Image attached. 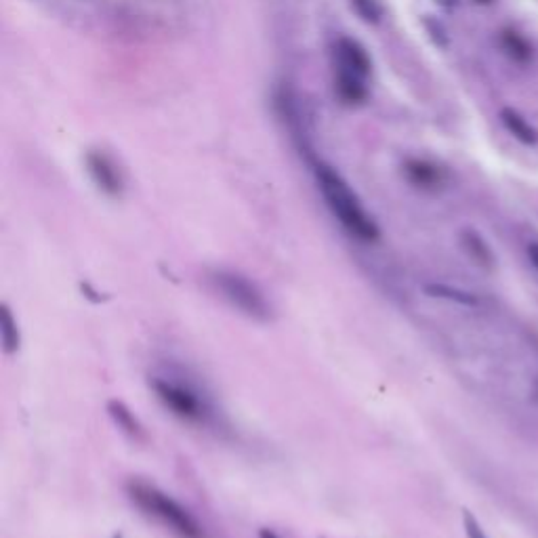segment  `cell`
Wrapping results in <instances>:
<instances>
[{"label": "cell", "mask_w": 538, "mask_h": 538, "mask_svg": "<svg viewBox=\"0 0 538 538\" xmlns=\"http://www.w3.org/2000/svg\"><path fill=\"white\" fill-rule=\"evenodd\" d=\"M316 179L317 188L326 200V206L354 238L362 242H374L379 238L377 223L370 219L366 208L362 206V202L357 200V196L351 192V188L337 171H333L326 165H317Z\"/></svg>", "instance_id": "cell-1"}, {"label": "cell", "mask_w": 538, "mask_h": 538, "mask_svg": "<svg viewBox=\"0 0 538 538\" xmlns=\"http://www.w3.org/2000/svg\"><path fill=\"white\" fill-rule=\"evenodd\" d=\"M131 501L141 509L156 522H160L165 528H169L177 538H205V532L198 526V522L189 516V511L173 501L169 494L160 493L154 486L132 482L129 484Z\"/></svg>", "instance_id": "cell-2"}, {"label": "cell", "mask_w": 538, "mask_h": 538, "mask_svg": "<svg viewBox=\"0 0 538 538\" xmlns=\"http://www.w3.org/2000/svg\"><path fill=\"white\" fill-rule=\"evenodd\" d=\"M334 76L337 92L347 103H360L366 97V83L370 76V57L366 49L354 38H339L334 43Z\"/></svg>", "instance_id": "cell-3"}, {"label": "cell", "mask_w": 538, "mask_h": 538, "mask_svg": "<svg viewBox=\"0 0 538 538\" xmlns=\"http://www.w3.org/2000/svg\"><path fill=\"white\" fill-rule=\"evenodd\" d=\"M213 282L221 291L225 299L240 309L242 314L254 320H268L269 317V305L265 297L253 282H248L245 276L234 274V271H215L213 274Z\"/></svg>", "instance_id": "cell-4"}, {"label": "cell", "mask_w": 538, "mask_h": 538, "mask_svg": "<svg viewBox=\"0 0 538 538\" xmlns=\"http://www.w3.org/2000/svg\"><path fill=\"white\" fill-rule=\"evenodd\" d=\"M149 387H152L156 396H158V400L165 404L173 414L179 416V419L192 421V423H202V421L206 419L208 410L205 402H202L198 393L189 389V387L173 383V381L166 379H152L149 381Z\"/></svg>", "instance_id": "cell-5"}, {"label": "cell", "mask_w": 538, "mask_h": 538, "mask_svg": "<svg viewBox=\"0 0 538 538\" xmlns=\"http://www.w3.org/2000/svg\"><path fill=\"white\" fill-rule=\"evenodd\" d=\"M86 166H89L91 177L95 179V183L100 185L103 192L109 196H118L123 192V179H120V173L116 171L108 156L92 152L86 156Z\"/></svg>", "instance_id": "cell-6"}, {"label": "cell", "mask_w": 538, "mask_h": 538, "mask_svg": "<svg viewBox=\"0 0 538 538\" xmlns=\"http://www.w3.org/2000/svg\"><path fill=\"white\" fill-rule=\"evenodd\" d=\"M406 173L408 179L419 188H436V185L442 183V175L433 165H427V162L421 160H413L406 165Z\"/></svg>", "instance_id": "cell-7"}, {"label": "cell", "mask_w": 538, "mask_h": 538, "mask_svg": "<svg viewBox=\"0 0 538 538\" xmlns=\"http://www.w3.org/2000/svg\"><path fill=\"white\" fill-rule=\"evenodd\" d=\"M108 413L116 421V425H118L124 433H129L131 438L141 436V425H139L135 414H132L123 402H118V400L108 402Z\"/></svg>", "instance_id": "cell-8"}, {"label": "cell", "mask_w": 538, "mask_h": 538, "mask_svg": "<svg viewBox=\"0 0 538 538\" xmlns=\"http://www.w3.org/2000/svg\"><path fill=\"white\" fill-rule=\"evenodd\" d=\"M461 240L473 261L482 265V268H493V253H490V248L486 246V242L479 238L476 231H465V234L461 236Z\"/></svg>", "instance_id": "cell-9"}, {"label": "cell", "mask_w": 538, "mask_h": 538, "mask_svg": "<svg viewBox=\"0 0 538 538\" xmlns=\"http://www.w3.org/2000/svg\"><path fill=\"white\" fill-rule=\"evenodd\" d=\"M0 334H3V345L7 354L20 349V331H17V322L11 316L7 305H3V309H0Z\"/></svg>", "instance_id": "cell-10"}, {"label": "cell", "mask_w": 538, "mask_h": 538, "mask_svg": "<svg viewBox=\"0 0 538 538\" xmlns=\"http://www.w3.org/2000/svg\"><path fill=\"white\" fill-rule=\"evenodd\" d=\"M502 123H505L507 129L511 131L513 135L519 139V141H524V143L536 141L534 129H532V126L526 123V120L518 112H513V109H505V112H502Z\"/></svg>", "instance_id": "cell-11"}, {"label": "cell", "mask_w": 538, "mask_h": 538, "mask_svg": "<svg viewBox=\"0 0 538 538\" xmlns=\"http://www.w3.org/2000/svg\"><path fill=\"white\" fill-rule=\"evenodd\" d=\"M425 293H430L431 297L450 299V301H456V303H462V305H478V299L473 297L471 293L459 291V288H450L444 285H430V286H425Z\"/></svg>", "instance_id": "cell-12"}, {"label": "cell", "mask_w": 538, "mask_h": 538, "mask_svg": "<svg viewBox=\"0 0 538 538\" xmlns=\"http://www.w3.org/2000/svg\"><path fill=\"white\" fill-rule=\"evenodd\" d=\"M502 46H505L507 53L516 61H526L530 57V46L518 32H505V36H502Z\"/></svg>", "instance_id": "cell-13"}, {"label": "cell", "mask_w": 538, "mask_h": 538, "mask_svg": "<svg viewBox=\"0 0 538 538\" xmlns=\"http://www.w3.org/2000/svg\"><path fill=\"white\" fill-rule=\"evenodd\" d=\"M351 4H354L357 15H360L364 21L377 23L381 17H383V3H381V0H351Z\"/></svg>", "instance_id": "cell-14"}, {"label": "cell", "mask_w": 538, "mask_h": 538, "mask_svg": "<svg viewBox=\"0 0 538 538\" xmlns=\"http://www.w3.org/2000/svg\"><path fill=\"white\" fill-rule=\"evenodd\" d=\"M465 530H467V536L470 538H486L484 530L479 528V524L473 519V516L470 511H465Z\"/></svg>", "instance_id": "cell-15"}, {"label": "cell", "mask_w": 538, "mask_h": 538, "mask_svg": "<svg viewBox=\"0 0 538 538\" xmlns=\"http://www.w3.org/2000/svg\"><path fill=\"white\" fill-rule=\"evenodd\" d=\"M528 254H530L532 263H534L536 268H538V245H530V248H528Z\"/></svg>", "instance_id": "cell-16"}, {"label": "cell", "mask_w": 538, "mask_h": 538, "mask_svg": "<svg viewBox=\"0 0 538 538\" xmlns=\"http://www.w3.org/2000/svg\"><path fill=\"white\" fill-rule=\"evenodd\" d=\"M259 538H277V534H274V532L268 528H263L261 532H259Z\"/></svg>", "instance_id": "cell-17"}, {"label": "cell", "mask_w": 538, "mask_h": 538, "mask_svg": "<svg viewBox=\"0 0 538 538\" xmlns=\"http://www.w3.org/2000/svg\"><path fill=\"white\" fill-rule=\"evenodd\" d=\"M439 4H442V7H446V9H453L454 4H456V0H438Z\"/></svg>", "instance_id": "cell-18"}, {"label": "cell", "mask_w": 538, "mask_h": 538, "mask_svg": "<svg viewBox=\"0 0 538 538\" xmlns=\"http://www.w3.org/2000/svg\"><path fill=\"white\" fill-rule=\"evenodd\" d=\"M478 3H490V0H478Z\"/></svg>", "instance_id": "cell-19"}]
</instances>
